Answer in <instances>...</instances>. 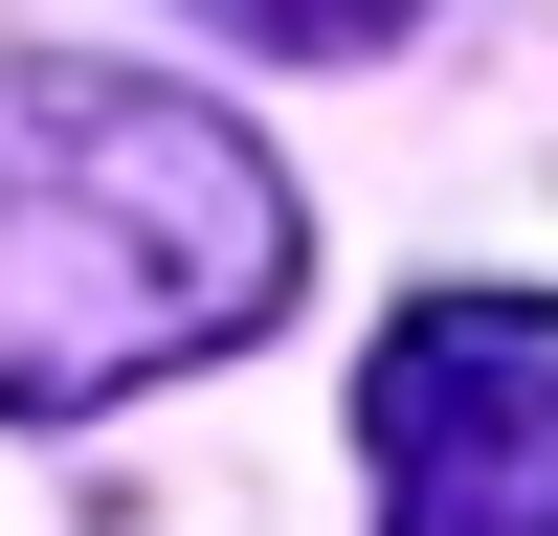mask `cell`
<instances>
[{"mask_svg": "<svg viewBox=\"0 0 558 536\" xmlns=\"http://www.w3.org/2000/svg\"><path fill=\"white\" fill-rule=\"evenodd\" d=\"M380 536H558V291H425L357 380Z\"/></svg>", "mask_w": 558, "mask_h": 536, "instance_id": "cell-2", "label": "cell"}, {"mask_svg": "<svg viewBox=\"0 0 558 536\" xmlns=\"http://www.w3.org/2000/svg\"><path fill=\"white\" fill-rule=\"evenodd\" d=\"M223 45H268V68H357V45H402L425 0H202Z\"/></svg>", "mask_w": 558, "mask_h": 536, "instance_id": "cell-3", "label": "cell"}, {"mask_svg": "<svg viewBox=\"0 0 558 536\" xmlns=\"http://www.w3.org/2000/svg\"><path fill=\"white\" fill-rule=\"evenodd\" d=\"M291 246L313 223L246 112H202L157 68L0 45V425H89V402L268 336Z\"/></svg>", "mask_w": 558, "mask_h": 536, "instance_id": "cell-1", "label": "cell"}]
</instances>
